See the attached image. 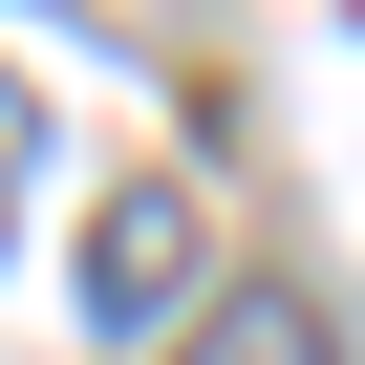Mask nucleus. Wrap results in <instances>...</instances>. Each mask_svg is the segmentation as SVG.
Listing matches in <instances>:
<instances>
[{
	"mask_svg": "<svg viewBox=\"0 0 365 365\" xmlns=\"http://www.w3.org/2000/svg\"><path fill=\"white\" fill-rule=\"evenodd\" d=\"M194 279H215V194H172V172H150V194L86 215V344H172Z\"/></svg>",
	"mask_w": 365,
	"mask_h": 365,
	"instance_id": "obj_1",
	"label": "nucleus"
},
{
	"mask_svg": "<svg viewBox=\"0 0 365 365\" xmlns=\"http://www.w3.org/2000/svg\"><path fill=\"white\" fill-rule=\"evenodd\" d=\"M194 365H322V322H301V301H215V344H194Z\"/></svg>",
	"mask_w": 365,
	"mask_h": 365,
	"instance_id": "obj_2",
	"label": "nucleus"
},
{
	"mask_svg": "<svg viewBox=\"0 0 365 365\" xmlns=\"http://www.w3.org/2000/svg\"><path fill=\"white\" fill-rule=\"evenodd\" d=\"M0 172H22V86H0Z\"/></svg>",
	"mask_w": 365,
	"mask_h": 365,
	"instance_id": "obj_3",
	"label": "nucleus"
}]
</instances>
